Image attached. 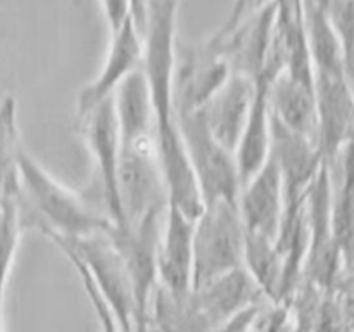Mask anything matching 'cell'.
<instances>
[{"label":"cell","mask_w":354,"mask_h":332,"mask_svg":"<svg viewBox=\"0 0 354 332\" xmlns=\"http://www.w3.org/2000/svg\"><path fill=\"white\" fill-rule=\"evenodd\" d=\"M245 228L237 203L204 204L194 221L192 289L244 266Z\"/></svg>","instance_id":"277c9868"},{"label":"cell","mask_w":354,"mask_h":332,"mask_svg":"<svg viewBox=\"0 0 354 332\" xmlns=\"http://www.w3.org/2000/svg\"><path fill=\"white\" fill-rule=\"evenodd\" d=\"M252 332H294L292 318L286 303H273L270 310H259Z\"/></svg>","instance_id":"cb8c5ba5"},{"label":"cell","mask_w":354,"mask_h":332,"mask_svg":"<svg viewBox=\"0 0 354 332\" xmlns=\"http://www.w3.org/2000/svg\"><path fill=\"white\" fill-rule=\"evenodd\" d=\"M232 75L227 59L214 44L185 45L176 42L173 71V104L176 116L203 109Z\"/></svg>","instance_id":"52a82bcc"},{"label":"cell","mask_w":354,"mask_h":332,"mask_svg":"<svg viewBox=\"0 0 354 332\" xmlns=\"http://www.w3.org/2000/svg\"><path fill=\"white\" fill-rule=\"evenodd\" d=\"M194 221L168 201L158 246V286L175 297L192 290Z\"/></svg>","instance_id":"9c48e42d"},{"label":"cell","mask_w":354,"mask_h":332,"mask_svg":"<svg viewBox=\"0 0 354 332\" xmlns=\"http://www.w3.org/2000/svg\"><path fill=\"white\" fill-rule=\"evenodd\" d=\"M137 3H138V10H140L142 19L145 21V0H137Z\"/></svg>","instance_id":"4316f807"},{"label":"cell","mask_w":354,"mask_h":332,"mask_svg":"<svg viewBox=\"0 0 354 332\" xmlns=\"http://www.w3.org/2000/svg\"><path fill=\"white\" fill-rule=\"evenodd\" d=\"M328 19L341 42L344 71L354 68V0H325Z\"/></svg>","instance_id":"7402d4cb"},{"label":"cell","mask_w":354,"mask_h":332,"mask_svg":"<svg viewBox=\"0 0 354 332\" xmlns=\"http://www.w3.org/2000/svg\"><path fill=\"white\" fill-rule=\"evenodd\" d=\"M24 227L21 196L9 197L0 203V301L3 297L7 279L12 268L19 235Z\"/></svg>","instance_id":"44dd1931"},{"label":"cell","mask_w":354,"mask_h":332,"mask_svg":"<svg viewBox=\"0 0 354 332\" xmlns=\"http://www.w3.org/2000/svg\"><path fill=\"white\" fill-rule=\"evenodd\" d=\"M107 228L76 239H66L57 234H45V237L50 239L66 258L82 263L100 296L109 304L121 331L137 332L133 287L123 256L107 235Z\"/></svg>","instance_id":"3957f363"},{"label":"cell","mask_w":354,"mask_h":332,"mask_svg":"<svg viewBox=\"0 0 354 332\" xmlns=\"http://www.w3.org/2000/svg\"><path fill=\"white\" fill-rule=\"evenodd\" d=\"M244 268L272 303H282L283 258L275 239L245 232Z\"/></svg>","instance_id":"d6986e66"},{"label":"cell","mask_w":354,"mask_h":332,"mask_svg":"<svg viewBox=\"0 0 354 332\" xmlns=\"http://www.w3.org/2000/svg\"><path fill=\"white\" fill-rule=\"evenodd\" d=\"M178 2L180 0H145V24L142 31V71L147 80L154 109L159 163L166 175H182L190 166L173 104Z\"/></svg>","instance_id":"6da1fadb"},{"label":"cell","mask_w":354,"mask_h":332,"mask_svg":"<svg viewBox=\"0 0 354 332\" xmlns=\"http://www.w3.org/2000/svg\"><path fill=\"white\" fill-rule=\"evenodd\" d=\"M272 116L287 130L310 138L318 145V114L315 85L287 73H279L270 85Z\"/></svg>","instance_id":"9a60e30c"},{"label":"cell","mask_w":354,"mask_h":332,"mask_svg":"<svg viewBox=\"0 0 354 332\" xmlns=\"http://www.w3.org/2000/svg\"><path fill=\"white\" fill-rule=\"evenodd\" d=\"M118 194L124 225L168 208V190L159 163L156 137L121 144Z\"/></svg>","instance_id":"8992f818"},{"label":"cell","mask_w":354,"mask_h":332,"mask_svg":"<svg viewBox=\"0 0 354 332\" xmlns=\"http://www.w3.org/2000/svg\"><path fill=\"white\" fill-rule=\"evenodd\" d=\"M237 208L245 232L277 239L283 216V183L272 154L248 182L242 183Z\"/></svg>","instance_id":"8fae6325"},{"label":"cell","mask_w":354,"mask_h":332,"mask_svg":"<svg viewBox=\"0 0 354 332\" xmlns=\"http://www.w3.org/2000/svg\"><path fill=\"white\" fill-rule=\"evenodd\" d=\"M102 2L104 16L109 23L111 31L118 30L131 14V0H100Z\"/></svg>","instance_id":"484cf974"},{"label":"cell","mask_w":354,"mask_h":332,"mask_svg":"<svg viewBox=\"0 0 354 332\" xmlns=\"http://www.w3.org/2000/svg\"><path fill=\"white\" fill-rule=\"evenodd\" d=\"M121 144L156 137V118L142 66L120 83L113 93Z\"/></svg>","instance_id":"e0dca14e"},{"label":"cell","mask_w":354,"mask_h":332,"mask_svg":"<svg viewBox=\"0 0 354 332\" xmlns=\"http://www.w3.org/2000/svg\"><path fill=\"white\" fill-rule=\"evenodd\" d=\"M68 259L71 261V265L75 266L76 273H78L80 280H82L83 287H85L86 297H88V301H90V304H92L93 311H95L97 318H99L100 331L102 332H123L121 331L120 324H118L116 317H114V313L111 311L109 304H107L106 299L100 296V293L97 290L95 284H93V280L90 279L88 272H86V270L83 268L82 263L76 261V259H73V258H68Z\"/></svg>","instance_id":"603a6c76"},{"label":"cell","mask_w":354,"mask_h":332,"mask_svg":"<svg viewBox=\"0 0 354 332\" xmlns=\"http://www.w3.org/2000/svg\"><path fill=\"white\" fill-rule=\"evenodd\" d=\"M83 120V137L85 144L95 161L97 175L100 182L104 206L107 216L116 227H124L123 211H121L120 194H118V169H120L121 138L118 130L116 113H114L113 97L106 99L80 116Z\"/></svg>","instance_id":"ba28073f"},{"label":"cell","mask_w":354,"mask_h":332,"mask_svg":"<svg viewBox=\"0 0 354 332\" xmlns=\"http://www.w3.org/2000/svg\"><path fill=\"white\" fill-rule=\"evenodd\" d=\"M192 296L204 317L216 329L244 308L258 304L263 294L242 266L218 277L206 286L192 289Z\"/></svg>","instance_id":"2e32d148"},{"label":"cell","mask_w":354,"mask_h":332,"mask_svg":"<svg viewBox=\"0 0 354 332\" xmlns=\"http://www.w3.org/2000/svg\"><path fill=\"white\" fill-rule=\"evenodd\" d=\"M254 80L232 73L201 109L213 137L232 152H235L244 131L254 99Z\"/></svg>","instance_id":"5bb4252c"},{"label":"cell","mask_w":354,"mask_h":332,"mask_svg":"<svg viewBox=\"0 0 354 332\" xmlns=\"http://www.w3.org/2000/svg\"><path fill=\"white\" fill-rule=\"evenodd\" d=\"M0 306H2V301H0ZM0 332H2V325H0Z\"/></svg>","instance_id":"f1b7e54d"},{"label":"cell","mask_w":354,"mask_h":332,"mask_svg":"<svg viewBox=\"0 0 354 332\" xmlns=\"http://www.w3.org/2000/svg\"><path fill=\"white\" fill-rule=\"evenodd\" d=\"M23 149L17 130V104L14 97L0 102V203L19 196L17 161Z\"/></svg>","instance_id":"ffe728a7"},{"label":"cell","mask_w":354,"mask_h":332,"mask_svg":"<svg viewBox=\"0 0 354 332\" xmlns=\"http://www.w3.org/2000/svg\"><path fill=\"white\" fill-rule=\"evenodd\" d=\"M19 196L24 225H35L41 234L66 239L85 237L106 230L113 221L106 213L93 210L85 199L62 185L24 147L17 161Z\"/></svg>","instance_id":"7a4b0ae2"},{"label":"cell","mask_w":354,"mask_h":332,"mask_svg":"<svg viewBox=\"0 0 354 332\" xmlns=\"http://www.w3.org/2000/svg\"><path fill=\"white\" fill-rule=\"evenodd\" d=\"M270 2H273V0H235L227 21H225L221 30L218 31L214 37H225V35H228L232 30H235L242 21H245L249 16H252V14L258 12L259 9L268 6Z\"/></svg>","instance_id":"d4e9b609"},{"label":"cell","mask_w":354,"mask_h":332,"mask_svg":"<svg viewBox=\"0 0 354 332\" xmlns=\"http://www.w3.org/2000/svg\"><path fill=\"white\" fill-rule=\"evenodd\" d=\"M142 57H144V38H142V31L138 30L133 16H130L118 30L113 31L109 52H107V57L97 78L80 92V116L113 97L114 90L120 86V83L127 76H130L135 69L140 68Z\"/></svg>","instance_id":"7c38bea8"},{"label":"cell","mask_w":354,"mask_h":332,"mask_svg":"<svg viewBox=\"0 0 354 332\" xmlns=\"http://www.w3.org/2000/svg\"><path fill=\"white\" fill-rule=\"evenodd\" d=\"M282 69L275 64L266 66L265 71L254 80L256 90L251 111L245 121L244 131L235 149L239 178L242 183L248 182L270 158L272 151V107H270V85L273 78Z\"/></svg>","instance_id":"4fadbf2b"},{"label":"cell","mask_w":354,"mask_h":332,"mask_svg":"<svg viewBox=\"0 0 354 332\" xmlns=\"http://www.w3.org/2000/svg\"><path fill=\"white\" fill-rule=\"evenodd\" d=\"M144 332H158V331H156V329H154V327H152V325H151V324H147V327H145V329H144Z\"/></svg>","instance_id":"83f0119b"},{"label":"cell","mask_w":354,"mask_h":332,"mask_svg":"<svg viewBox=\"0 0 354 332\" xmlns=\"http://www.w3.org/2000/svg\"><path fill=\"white\" fill-rule=\"evenodd\" d=\"M334 158H339V180L332 194V227L341 255L354 261V123Z\"/></svg>","instance_id":"ac0fdd59"},{"label":"cell","mask_w":354,"mask_h":332,"mask_svg":"<svg viewBox=\"0 0 354 332\" xmlns=\"http://www.w3.org/2000/svg\"><path fill=\"white\" fill-rule=\"evenodd\" d=\"M176 121L203 203H237L241 178L234 152L213 137L201 109L178 114Z\"/></svg>","instance_id":"5b68a950"},{"label":"cell","mask_w":354,"mask_h":332,"mask_svg":"<svg viewBox=\"0 0 354 332\" xmlns=\"http://www.w3.org/2000/svg\"><path fill=\"white\" fill-rule=\"evenodd\" d=\"M275 14L277 0H273L225 37L209 38L227 59L232 73L256 80L265 71L272 52Z\"/></svg>","instance_id":"30bf717a"}]
</instances>
